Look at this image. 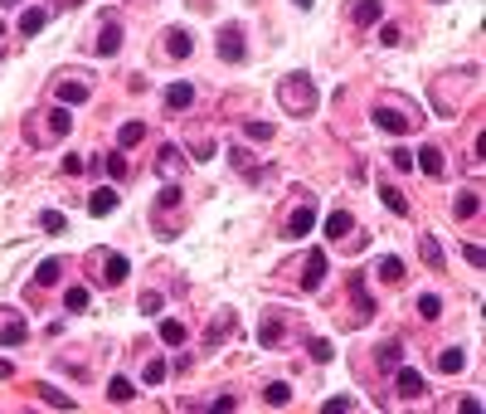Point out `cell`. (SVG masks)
I'll use <instances>...</instances> for the list:
<instances>
[{
	"instance_id": "6da1fadb",
	"label": "cell",
	"mask_w": 486,
	"mask_h": 414,
	"mask_svg": "<svg viewBox=\"0 0 486 414\" xmlns=\"http://www.w3.org/2000/svg\"><path fill=\"white\" fill-rule=\"evenodd\" d=\"M278 97H282L287 113H311V108H316V88H311L306 73H287V78L278 83Z\"/></svg>"
},
{
	"instance_id": "7a4b0ae2",
	"label": "cell",
	"mask_w": 486,
	"mask_h": 414,
	"mask_svg": "<svg viewBox=\"0 0 486 414\" xmlns=\"http://www.w3.org/2000/svg\"><path fill=\"white\" fill-rule=\"evenodd\" d=\"M374 127L389 132V137H404V132L413 127V117H409V113H399L394 102H380V108H374Z\"/></svg>"
},
{
	"instance_id": "3957f363",
	"label": "cell",
	"mask_w": 486,
	"mask_h": 414,
	"mask_svg": "<svg viewBox=\"0 0 486 414\" xmlns=\"http://www.w3.org/2000/svg\"><path fill=\"white\" fill-rule=\"evenodd\" d=\"M117 49H122V25H117V20H107V25L97 30V44H93V54H97V59H112Z\"/></svg>"
},
{
	"instance_id": "277c9868",
	"label": "cell",
	"mask_w": 486,
	"mask_h": 414,
	"mask_svg": "<svg viewBox=\"0 0 486 414\" xmlns=\"http://www.w3.org/2000/svg\"><path fill=\"white\" fill-rule=\"evenodd\" d=\"M311 229H316V210H311V205L302 200V205H297V210L287 215V239H306Z\"/></svg>"
},
{
	"instance_id": "5b68a950",
	"label": "cell",
	"mask_w": 486,
	"mask_h": 414,
	"mask_svg": "<svg viewBox=\"0 0 486 414\" xmlns=\"http://www.w3.org/2000/svg\"><path fill=\"white\" fill-rule=\"evenodd\" d=\"M394 371H399V376H394V385H399V395H404V400H418V395H428V380H423L413 366H394Z\"/></svg>"
},
{
	"instance_id": "8992f818",
	"label": "cell",
	"mask_w": 486,
	"mask_h": 414,
	"mask_svg": "<svg viewBox=\"0 0 486 414\" xmlns=\"http://www.w3.org/2000/svg\"><path fill=\"white\" fill-rule=\"evenodd\" d=\"M117 205H122V195H117L112 185H97V190L88 195V215H97V220H102V215H112Z\"/></svg>"
},
{
	"instance_id": "52a82bcc",
	"label": "cell",
	"mask_w": 486,
	"mask_h": 414,
	"mask_svg": "<svg viewBox=\"0 0 486 414\" xmlns=\"http://www.w3.org/2000/svg\"><path fill=\"white\" fill-rule=\"evenodd\" d=\"M219 59H229V64L243 59V30H239V25H224V30H219Z\"/></svg>"
},
{
	"instance_id": "ba28073f",
	"label": "cell",
	"mask_w": 486,
	"mask_h": 414,
	"mask_svg": "<svg viewBox=\"0 0 486 414\" xmlns=\"http://www.w3.org/2000/svg\"><path fill=\"white\" fill-rule=\"evenodd\" d=\"M321 278H326V253L311 249V253H306V278H302V288H306V292H316V288H321Z\"/></svg>"
},
{
	"instance_id": "9c48e42d",
	"label": "cell",
	"mask_w": 486,
	"mask_h": 414,
	"mask_svg": "<svg viewBox=\"0 0 486 414\" xmlns=\"http://www.w3.org/2000/svg\"><path fill=\"white\" fill-rule=\"evenodd\" d=\"M413 166H423V176L438 181V176H443V151H438V146H423L418 157H413Z\"/></svg>"
},
{
	"instance_id": "30bf717a",
	"label": "cell",
	"mask_w": 486,
	"mask_h": 414,
	"mask_svg": "<svg viewBox=\"0 0 486 414\" xmlns=\"http://www.w3.org/2000/svg\"><path fill=\"white\" fill-rule=\"evenodd\" d=\"M59 102H64V108H78V102H88V83L64 78V83H59Z\"/></svg>"
},
{
	"instance_id": "8fae6325",
	"label": "cell",
	"mask_w": 486,
	"mask_h": 414,
	"mask_svg": "<svg viewBox=\"0 0 486 414\" xmlns=\"http://www.w3.org/2000/svg\"><path fill=\"white\" fill-rule=\"evenodd\" d=\"M282 336H287V332H282V317H263V322H258V341H263V346H282Z\"/></svg>"
},
{
	"instance_id": "7c38bea8",
	"label": "cell",
	"mask_w": 486,
	"mask_h": 414,
	"mask_svg": "<svg viewBox=\"0 0 486 414\" xmlns=\"http://www.w3.org/2000/svg\"><path fill=\"white\" fill-rule=\"evenodd\" d=\"M190 49H195V39H190L185 30H171V34H166V54H171V59H190Z\"/></svg>"
},
{
	"instance_id": "4fadbf2b",
	"label": "cell",
	"mask_w": 486,
	"mask_h": 414,
	"mask_svg": "<svg viewBox=\"0 0 486 414\" xmlns=\"http://www.w3.org/2000/svg\"><path fill=\"white\" fill-rule=\"evenodd\" d=\"M190 102H195V88H190V83H171V88H166V108H171V113L190 108Z\"/></svg>"
},
{
	"instance_id": "5bb4252c",
	"label": "cell",
	"mask_w": 486,
	"mask_h": 414,
	"mask_svg": "<svg viewBox=\"0 0 486 414\" xmlns=\"http://www.w3.org/2000/svg\"><path fill=\"white\" fill-rule=\"evenodd\" d=\"M380 10H385L380 0H355V25H360V30H369V25H380Z\"/></svg>"
},
{
	"instance_id": "9a60e30c",
	"label": "cell",
	"mask_w": 486,
	"mask_h": 414,
	"mask_svg": "<svg viewBox=\"0 0 486 414\" xmlns=\"http://www.w3.org/2000/svg\"><path fill=\"white\" fill-rule=\"evenodd\" d=\"M44 122H49V127H44V137H64V132L73 127V113H69V108H53Z\"/></svg>"
},
{
	"instance_id": "2e32d148",
	"label": "cell",
	"mask_w": 486,
	"mask_h": 414,
	"mask_svg": "<svg viewBox=\"0 0 486 414\" xmlns=\"http://www.w3.org/2000/svg\"><path fill=\"white\" fill-rule=\"evenodd\" d=\"M476 210H481V195H476V190H462V195L452 200V215H457V220H472Z\"/></svg>"
},
{
	"instance_id": "e0dca14e",
	"label": "cell",
	"mask_w": 486,
	"mask_h": 414,
	"mask_svg": "<svg viewBox=\"0 0 486 414\" xmlns=\"http://www.w3.org/2000/svg\"><path fill=\"white\" fill-rule=\"evenodd\" d=\"M127 268H132V264H127L122 253H107V264H102V283H122V278H127Z\"/></svg>"
},
{
	"instance_id": "ac0fdd59",
	"label": "cell",
	"mask_w": 486,
	"mask_h": 414,
	"mask_svg": "<svg viewBox=\"0 0 486 414\" xmlns=\"http://www.w3.org/2000/svg\"><path fill=\"white\" fill-rule=\"evenodd\" d=\"M59 273H64L59 258H44V264L34 268V283H39V288H53V283H59Z\"/></svg>"
},
{
	"instance_id": "d6986e66",
	"label": "cell",
	"mask_w": 486,
	"mask_h": 414,
	"mask_svg": "<svg viewBox=\"0 0 486 414\" xmlns=\"http://www.w3.org/2000/svg\"><path fill=\"white\" fill-rule=\"evenodd\" d=\"M355 229V220L345 215V210H336V215H326V239H345Z\"/></svg>"
},
{
	"instance_id": "ffe728a7",
	"label": "cell",
	"mask_w": 486,
	"mask_h": 414,
	"mask_svg": "<svg viewBox=\"0 0 486 414\" xmlns=\"http://www.w3.org/2000/svg\"><path fill=\"white\" fill-rule=\"evenodd\" d=\"M418 253H423V264H428V268H443V249H438L433 234H423V239H418Z\"/></svg>"
},
{
	"instance_id": "44dd1931",
	"label": "cell",
	"mask_w": 486,
	"mask_h": 414,
	"mask_svg": "<svg viewBox=\"0 0 486 414\" xmlns=\"http://www.w3.org/2000/svg\"><path fill=\"white\" fill-rule=\"evenodd\" d=\"M350 292H355V307H360V317H355V322L374 317V302H369V292H365V278H350Z\"/></svg>"
},
{
	"instance_id": "7402d4cb",
	"label": "cell",
	"mask_w": 486,
	"mask_h": 414,
	"mask_svg": "<svg viewBox=\"0 0 486 414\" xmlns=\"http://www.w3.org/2000/svg\"><path fill=\"white\" fill-rule=\"evenodd\" d=\"M399 278H404V258L385 253V258H380V283H399Z\"/></svg>"
},
{
	"instance_id": "603a6c76",
	"label": "cell",
	"mask_w": 486,
	"mask_h": 414,
	"mask_svg": "<svg viewBox=\"0 0 486 414\" xmlns=\"http://www.w3.org/2000/svg\"><path fill=\"white\" fill-rule=\"evenodd\" d=\"M160 341H166V346H180V341H185V322H180V317H166V322H160Z\"/></svg>"
},
{
	"instance_id": "cb8c5ba5",
	"label": "cell",
	"mask_w": 486,
	"mask_h": 414,
	"mask_svg": "<svg viewBox=\"0 0 486 414\" xmlns=\"http://www.w3.org/2000/svg\"><path fill=\"white\" fill-rule=\"evenodd\" d=\"M136 390H132V380L127 376H112V380H107V400H117V404H127Z\"/></svg>"
},
{
	"instance_id": "d4e9b609",
	"label": "cell",
	"mask_w": 486,
	"mask_h": 414,
	"mask_svg": "<svg viewBox=\"0 0 486 414\" xmlns=\"http://www.w3.org/2000/svg\"><path fill=\"white\" fill-rule=\"evenodd\" d=\"M34 395H44V404H53V409H73V395L53 390V385H34Z\"/></svg>"
},
{
	"instance_id": "484cf974",
	"label": "cell",
	"mask_w": 486,
	"mask_h": 414,
	"mask_svg": "<svg viewBox=\"0 0 486 414\" xmlns=\"http://www.w3.org/2000/svg\"><path fill=\"white\" fill-rule=\"evenodd\" d=\"M102 171L112 176V181H122V176H127V151H107V157H102Z\"/></svg>"
},
{
	"instance_id": "4316f807",
	"label": "cell",
	"mask_w": 486,
	"mask_h": 414,
	"mask_svg": "<svg viewBox=\"0 0 486 414\" xmlns=\"http://www.w3.org/2000/svg\"><path fill=\"white\" fill-rule=\"evenodd\" d=\"M462 366H467V356H462V351H457V346H448V351H443V356H438V371H448V376H457V371H462Z\"/></svg>"
},
{
	"instance_id": "83f0119b",
	"label": "cell",
	"mask_w": 486,
	"mask_h": 414,
	"mask_svg": "<svg viewBox=\"0 0 486 414\" xmlns=\"http://www.w3.org/2000/svg\"><path fill=\"white\" fill-rule=\"evenodd\" d=\"M380 200L389 205L394 215H409V200H404V190H394V185H380Z\"/></svg>"
},
{
	"instance_id": "f1b7e54d",
	"label": "cell",
	"mask_w": 486,
	"mask_h": 414,
	"mask_svg": "<svg viewBox=\"0 0 486 414\" xmlns=\"http://www.w3.org/2000/svg\"><path fill=\"white\" fill-rule=\"evenodd\" d=\"M29 336V327L25 322H0V341H5V346H20Z\"/></svg>"
},
{
	"instance_id": "f546056e",
	"label": "cell",
	"mask_w": 486,
	"mask_h": 414,
	"mask_svg": "<svg viewBox=\"0 0 486 414\" xmlns=\"http://www.w3.org/2000/svg\"><path fill=\"white\" fill-rule=\"evenodd\" d=\"M44 20H49L44 10H25V15H20V34H25V39H29V34H39V30H44Z\"/></svg>"
},
{
	"instance_id": "4dcf8cb0",
	"label": "cell",
	"mask_w": 486,
	"mask_h": 414,
	"mask_svg": "<svg viewBox=\"0 0 486 414\" xmlns=\"http://www.w3.org/2000/svg\"><path fill=\"white\" fill-rule=\"evenodd\" d=\"M141 137H146V122H122V132H117V141H122V151H127V146H136Z\"/></svg>"
},
{
	"instance_id": "1f68e13d",
	"label": "cell",
	"mask_w": 486,
	"mask_h": 414,
	"mask_svg": "<svg viewBox=\"0 0 486 414\" xmlns=\"http://www.w3.org/2000/svg\"><path fill=\"white\" fill-rule=\"evenodd\" d=\"M39 229H44V234H64V229H69V220H64L59 210H44V215H39Z\"/></svg>"
},
{
	"instance_id": "d6a6232c",
	"label": "cell",
	"mask_w": 486,
	"mask_h": 414,
	"mask_svg": "<svg viewBox=\"0 0 486 414\" xmlns=\"http://www.w3.org/2000/svg\"><path fill=\"white\" fill-rule=\"evenodd\" d=\"M229 332H234V312H224V317H214V322H209V346H214V341H224Z\"/></svg>"
},
{
	"instance_id": "836d02e7",
	"label": "cell",
	"mask_w": 486,
	"mask_h": 414,
	"mask_svg": "<svg viewBox=\"0 0 486 414\" xmlns=\"http://www.w3.org/2000/svg\"><path fill=\"white\" fill-rule=\"evenodd\" d=\"M399 360H404V346H399V341H385V346H380V366H385V371H394Z\"/></svg>"
},
{
	"instance_id": "e575fe53",
	"label": "cell",
	"mask_w": 486,
	"mask_h": 414,
	"mask_svg": "<svg viewBox=\"0 0 486 414\" xmlns=\"http://www.w3.org/2000/svg\"><path fill=\"white\" fill-rule=\"evenodd\" d=\"M263 400H267V404H273V409H282V404L292 400V390H287L282 380H273V385H267V390H263Z\"/></svg>"
},
{
	"instance_id": "d590c367",
	"label": "cell",
	"mask_w": 486,
	"mask_h": 414,
	"mask_svg": "<svg viewBox=\"0 0 486 414\" xmlns=\"http://www.w3.org/2000/svg\"><path fill=\"white\" fill-rule=\"evenodd\" d=\"M166 376H171V366H166V360H146V371H141V380H146V385H160Z\"/></svg>"
},
{
	"instance_id": "8d00e7d4",
	"label": "cell",
	"mask_w": 486,
	"mask_h": 414,
	"mask_svg": "<svg viewBox=\"0 0 486 414\" xmlns=\"http://www.w3.org/2000/svg\"><path fill=\"white\" fill-rule=\"evenodd\" d=\"M64 307H69V312H83V307H88V288H69L64 292Z\"/></svg>"
},
{
	"instance_id": "74e56055",
	"label": "cell",
	"mask_w": 486,
	"mask_h": 414,
	"mask_svg": "<svg viewBox=\"0 0 486 414\" xmlns=\"http://www.w3.org/2000/svg\"><path fill=\"white\" fill-rule=\"evenodd\" d=\"M160 171H166V176L180 171V151H175V146H160Z\"/></svg>"
},
{
	"instance_id": "f35d334b",
	"label": "cell",
	"mask_w": 486,
	"mask_h": 414,
	"mask_svg": "<svg viewBox=\"0 0 486 414\" xmlns=\"http://www.w3.org/2000/svg\"><path fill=\"white\" fill-rule=\"evenodd\" d=\"M418 312H423V317H428V322H433V317H438V312H443V302H438V297H433V292H423V297H418Z\"/></svg>"
},
{
	"instance_id": "ab89813d",
	"label": "cell",
	"mask_w": 486,
	"mask_h": 414,
	"mask_svg": "<svg viewBox=\"0 0 486 414\" xmlns=\"http://www.w3.org/2000/svg\"><path fill=\"white\" fill-rule=\"evenodd\" d=\"M389 161H394V171H413V151L394 146V151H389Z\"/></svg>"
},
{
	"instance_id": "60d3db41",
	"label": "cell",
	"mask_w": 486,
	"mask_h": 414,
	"mask_svg": "<svg viewBox=\"0 0 486 414\" xmlns=\"http://www.w3.org/2000/svg\"><path fill=\"white\" fill-rule=\"evenodd\" d=\"M243 132H248L253 141H267V137H273V122H248Z\"/></svg>"
},
{
	"instance_id": "b9f144b4",
	"label": "cell",
	"mask_w": 486,
	"mask_h": 414,
	"mask_svg": "<svg viewBox=\"0 0 486 414\" xmlns=\"http://www.w3.org/2000/svg\"><path fill=\"white\" fill-rule=\"evenodd\" d=\"M321 409H326V414H341V409H355V400H350V395H336V400H326Z\"/></svg>"
},
{
	"instance_id": "7bdbcfd3",
	"label": "cell",
	"mask_w": 486,
	"mask_h": 414,
	"mask_svg": "<svg viewBox=\"0 0 486 414\" xmlns=\"http://www.w3.org/2000/svg\"><path fill=\"white\" fill-rule=\"evenodd\" d=\"M311 360H331V341H326V336L311 341Z\"/></svg>"
},
{
	"instance_id": "ee69618b",
	"label": "cell",
	"mask_w": 486,
	"mask_h": 414,
	"mask_svg": "<svg viewBox=\"0 0 486 414\" xmlns=\"http://www.w3.org/2000/svg\"><path fill=\"white\" fill-rule=\"evenodd\" d=\"M175 205H180V190L166 185V190H160V210H175Z\"/></svg>"
},
{
	"instance_id": "f6af8a7d",
	"label": "cell",
	"mask_w": 486,
	"mask_h": 414,
	"mask_svg": "<svg viewBox=\"0 0 486 414\" xmlns=\"http://www.w3.org/2000/svg\"><path fill=\"white\" fill-rule=\"evenodd\" d=\"M64 171H69V176H83L88 161H83V157H64Z\"/></svg>"
},
{
	"instance_id": "bcb514c9",
	"label": "cell",
	"mask_w": 486,
	"mask_h": 414,
	"mask_svg": "<svg viewBox=\"0 0 486 414\" xmlns=\"http://www.w3.org/2000/svg\"><path fill=\"white\" fill-rule=\"evenodd\" d=\"M141 312H160V292H141Z\"/></svg>"
},
{
	"instance_id": "7dc6e473",
	"label": "cell",
	"mask_w": 486,
	"mask_h": 414,
	"mask_svg": "<svg viewBox=\"0 0 486 414\" xmlns=\"http://www.w3.org/2000/svg\"><path fill=\"white\" fill-rule=\"evenodd\" d=\"M462 253H467V264H472V268H481V244H467Z\"/></svg>"
},
{
	"instance_id": "c3c4849f",
	"label": "cell",
	"mask_w": 486,
	"mask_h": 414,
	"mask_svg": "<svg viewBox=\"0 0 486 414\" xmlns=\"http://www.w3.org/2000/svg\"><path fill=\"white\" fill-rule=\"evenodd\" d=\"M380 44H399V25H385L380 30Z\"/></svg>"
},
{
	"instance_id": "681fc988",
	"label": "cell",
	"mask_w": 486,
	"mask_h": 414,
	"mask_svg": "<svg viewBox=\"0 0 486 414\" xmlns=\"http://www.w3.org/2000/svg\"><path fill=\"white\" fill-rule=\"evenodd\" d=\"M15 376V366H10V360H0V380H10Z\"/></svg>"
},
{
	"instance_id": "f907efd6",
	"label": "cell",
	"mask_w": 486,
	"mask_h": 414,
	"mask_svg": "<svg viewBox=\"0 0 486 414\" xmlns=\"http://www.w3.org/2000/svg\"><path fill=\"white\" fill-rule=\"evenodd\" d=\"M0 39H5V20H0Z\"/></svg>"
},
{
	"instance_id": "816d5d0a",
	"label": "cell",
	"mask_w": 486,
	"mask_h": 414,
	"mask_svg": "<svg viewBox=\"0 0 486 414\" xmlns=\"http://www.w3.org/2000/svg\"><path fill=\"white\" fill-rule=\"evenodd\" d=\"M297 5H302V10H306V5H311V0H297Z\"/></svg>"
},
{
	"instance_id": "f5cc1de1",
	"label": "cell",
	"mask_w": 486,
	"mask_h": 414,
	"mask_svg": "<svg viewBox=\"0 0 486 414\" xmlns=\"http://www.w3.org/2000/svg\"><path fill=\"white\" fill-rule=\"evenodd\" d=\"M5 5H15V0H5Z\"/></svg>"
}]
</instances>
